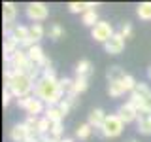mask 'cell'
I'll list each match as a JSON object with an SVG mask.
<instances>
[{
  "instance_id": "obj_3",
  "label": "cell",
  "mask_w": 151,
  "mask_h": 142,
  "mask_svg": "<svg viewBox=\"0 0 151 142\" xmlns=\"http://www.w3.org/2000/svg\"><path fill=\"white\" fill-rule=\"evenodd\" d=\"M123 129H125V123L121 121V117L117 114H110L100 129V135L106 136V138H115L123 133Z\"/></svg>"
},
{
  "instance_id": "obj_33",
  "label": "cell",
  "mask_w": 151,
  "mask_h": 142,
  "mask_svg": "<svg viewBox=\"0 0 151 142\" xmlns=\"http://www.w3.org/2000/svg\"><path fill=\"white\" fill-rule=\"evenodd\" d=\"M12 97H13L12 91H9V89H4V93H2V104H4V106H8V104H9Z\"/></svg>"
},
{
  "instance_id": "obj_9",
  "label": "cell",
  "mask_w": 151,
  "mask_h": 142,
  "mask_svg": "<svg viewBox=\"0 0 151 142\" xmlns=\"http://www.w3.org/2000/svg\"><path fill=\"white\" fill-rule=\"evenodd\" d=\"M117 116L121 117L123 123H130V121H138L140 114L136 112V108L132 106L130 102H125V104H121V106L117 108Z\"/></svg>"
},
{
  "instance_id": "obj_37",
  "label": "cell",
  "mask_w": 151,
  "mask_h": 142,
  "mask_svg": "<svg viewBox=\"0 0 151 142\" xmlns=\"http://www.w3.org/2000/svg\"><path fill=\"white\" fill-rule=\"evenodd\" d=\"M147 76H149V80H151V66H149V70H147Z\"/></svg>"
},
{
  "instance_id": "obj_27",
  "label": "cell",
  "mask_w": 151,
  "mask_h": 142,
  "mask_svg": "<svg viewBox=\"0 0 151 142\" xmlns=\"http://www.w3.org/2000/svg\"><path fill=\"white\" fill-rule=\"evenodd\" d=\"M47 136H51V138H55V140H63V138H60V136H63V121L51 123V131H49Z\"/></svg>"
},
{
  "instance_id": "obj_25",
  "label": "cell",
  "mask_w": 151,
  "mask_h": 142,
  "mask_svg": "<svg viewBox=\"0 0 151 142\" xmlns=\"http://www.w3.org/2000/svg\"><path fill=\"white\" fill-rule=\"evenodd\" d=\"M51 131V121L47 117H40L38 120V135L40 136H47Z\"/></svg>"
},
{
  "instance_id": "obj_22",
  "label": "cell",
  "mask_w": 151,
  "mask_h": 142,
  "mask_svg": "<svg viewBox=\"0 0 151 142\" xmlns=\"http://www.w3.org/2000/svg\"><path fill=\"white\" fill-rule=\"evenodd\" d=\"M91 135H93V127L89 125V123H81V125H78V129H76V136H78L79 140H87Z\"/></svg>"
},
{
  "instance_id": "obj_7",
  "label": "cell",
  "mask_w": 151,
  "mask_h": 142,
  "mask_svg": "<svg viewBox=\"0 0 151 142\" xmlns=\"http://www.w3.org/2000/svg\"><path fill=\"white\" fill-rule=\"evenodd\" d=\"M47 15H49V9L44 2H30L27 4V17L34 23H40V21H45Z\"/></svg>"
},
{
  "instance_id": "obj_19",
  "label": "cell",
  "mask_w": 151,
  "mask_h": 142,
  "mask_svg": "<svg viewBox=\"0 0 151 142\" xmlns=\"http://www.w3.org/2000/svg\"><path fill=\"white\" fill-rule=\"evenodd\" d=\"M138 131L142 135H151V116L147 114H140L138 117Z\"/></svg>"
},
{
  "instance_id": "obj_26",
  "label": "cell",
  "mask_w": 151,
  "mask_h": 142,
  "mask_svg": "<svg viewBox=\"0 0 151 142\" xmlns=\"http://www.w3.org/2000/svg\"><path fill=\"white\" fill-rule=\"evenodd\" d=\"M81 21H83V25H87V27L93 28L98 23V13L96 12H85L81 15Z\"/></svg>"
},
{
  "instance_id": "obj_11",
  "label": "cell",
  "mask_w": 151,
  "mask_h": 142,
  "mask_svg": "<svg viewBox=\"0 0 151 142\" xmlns=\"http://www.w3.org/2000/svg\"><path fill=\"white\" fill-rule=\"evenodd\" d=\"M9 138L13 142H23L27 138H32V136H30V131H28V127L25 123H17V125H13L12 131H9Z\"/></svg>"
},
{
  "instance_id": "obj_31",
  "label": "cell",
  "mask_w": 151,
  "mask_h": 142,
  "mask_svg": "<svg viewBox=\"0 0 151 142\" xmlns=\"http://www.w3.org/2000/svg\"><path fill=\"white\" fill-rule=\"evenodd\" d=\"M68 9L72 13H85V4L83 2H70L68 4Z\"/></svg>"
},
{
  "instance_id": "obj_21",
  "label": "cell",
  "mask_w": 151,
  "mask_h": 142,
  "mask_svg": "<svg viewBox=\"0 0 151 142\" xmlns=\"http://www.w3.org/2000/svg\"><path fill=\"white\" fill-rule=\"evenodd\" d=\"M28 30H30V38L38 44V40H42L45 34V30H44V27H42V23H32L30 27H28Z\"/></svg>"
},
{
  "instance_id": "obj_20",
  "label": "cell",
  "mask_w": 151,
  "mask_h": 142,
  "mask_svg": "<svg viewBox=\"0 0 151 142\" xmlns=\"http://www.w3.org/2000/svg\"><path fill=\"white\" fill-rule=\"evenodd\" d=\"M136 13L142 21H151V2H142L136 9Z\"/></svg>"
},
{
  "instance_id": "obj_32",
  "label": "cell",
  "mask_w": 151,
  "mask_h": 142,
  "mask_svg": "<svg viewBox=\"0 0 151 142\" xmlns=\"http://www.w3.org/2000/svg\"><path fill=\"white\" fill-rule=\"evenodd\" d=\"M119 34H121L123 38H125V40H127V38H130V34H132V25H130V23H125V25L121 27Z\"/></svg>"
},
{
  "instance_id": "obj_1",
  "label": "cell",
  "mask_w": 151,
  "mask_h": 142,
  "mask_svg": "<svg viewBox=\"0 0 151 142\" xmlns=\"http://www.w3.org/2000/svg\"><path fill=\"white\" fill-rule=\"evenodd\" d=\"M34 97L44 101L47 106H59L64 101V93L60 91L59 80L57 78H44V76H40V80L34 85Z\"/></svg>"
},
{
  "instance_id": "obj_28",
  "label": "cell",
  "mask_w": 151,
  "mask_h": 142,
  "mask_svg": "<svg viewBox=\"0 0 151 142\" xmlns=\"http://www.w3.org/2000/svg\"><path fill=\"white\" fill-rule=\"evenodd\" d=\"M108 95L113 99H117V97H121V95H125V89L121 87V83L117 82V83H108Z\"/></svg>"
},
{
  "instance_id": "obj_5",
  "label": "cell",
  "mask_w": 151,
  "mask_h": 142,
  "mask_svg": "<svg viewBox=\"0 0 151 142\" xmlns=\"http://www.w3.org/2000/svg\"><path fill=\"white\" fill-rule=\"evenodd\" d=\"M30 59H28V53L25 49H17L15 53L12 55V59H9V63H8V68H12V70H15V72H28L30 70Z\"/></svg>"
},
{
  "instance_id": "obj_36",
  "label": "cell",
  "mask_w": 151,
  "mask_h": 142,
  "mask_svg": "<svg viewBox=\"0 0 151 142\" xmlns=\"http://www.w3.org/2000/svg\"><path fill=\"white\" fill-rule=\"evenodd\" d=\"M23 142H36V138H27V140H23Z\"/></svg>"
},
{
  "instance_id": "obj_6",
  "label": "cell",
  "mask_w": 151,
  "mask_h": 142,
  "mask_svg": "<svg viewBox=\"0 0 151 142\" xmlns=\"http://www.w3.org/2000/svg\"><path fill=\"white\" fill-rule=\"evenodd\" d=\"M113 34H115V32H113V27L108 21H98L91 30V36L94 38V42H100V44H106Z\"/></svg>"
},
{
  "instance_id": "obj_13",
  "label": "cell",
  "mask_w": 151,
  "mask_h": 142,
  "mask_svg": "<svg viewBox=\"0 0 151 142\" xmlns=\"http://www.w3.org/2000/svg\"><path fill=\"white\" fill-rule=\"evenodd\" d=\"M106 117H108V114H104L102 108H94V110H91V114H89L87 123L93 127V129H98V131H100L102 125H104V121H106Z\"/></svg>"
},
{
  "instance_id": "obj_35",
  "label": "cell",
  "mask_w": 151,
  "mask_h": 142,
  "mask_svg": "<svg viewBox=\"0 0 151 142\" xmlns=\"http://www.w3.org/2000/svg\"><path fill=\"white\" fill-rule=\"evenodd\" d=\"M60 142H74V138H63Z\"/></svg>"
},
{
  "instance_id": "obj_12",
  "label": "cell",
  "mask_w": 151,
  "mask_h": 142,
  "mask_svg": "<svg viewBox=\"0 0 151 142\" xmlns=\"http://www.w3.org/2000/svg\"><path fill=\"white\" fill-rule=\"evenodd\" d=\"M27 53H28V59H30V63L34 64V66H38V68H42V66L45 64V55H44V49H42L40 46H32L30 49H27Z\"/></svg>"
},
{
  "instance_id": "obj_17",
  "label": "cell",
  "mask_w": 151,
  "mask_h": 142,
  "mask_svg": "<svg viewBox=\"0 0 151 142\" xmlns=\"http://www.w3.org/2000/svg\"><path fill=\"white\" fill-rule=\"evenodd\" d=\"M93 66H91V61L89 59H81L78 64H76V78H87L91 74Z\"/></svg>"
},
{
  "instance_id": "obj_16",
  "label": "cell",
  "mask_w": 151,
  "mask_h": 142,
  "mask_svg": "<svg viewBox=\"0 0 151 142\" xmlns=\"http://www.w3.org/2000/svg\"><path fill=\"white\" fill-rule=\"evenodd\" d=\"M15 15H17L15 6H13L12 2H4V6H2V17H4V23H6V25H12V23L15 21Z\"/></svg>"
},
{
  "instance_id": "obj_18",
  "label": "cell",
  "mask_w": 151,
  "mask_h": 142,
  "mask_svg": "<svg viewBox=\"0 0 151 142\" xmlns=\"http://www.w3.org/2000/svg\"><path fill=\"white\" fill-rule=\"evenodd\" d=\"M44 117H47V120H49L51 123H55V121H63L64 114L60 112V108H59V106H47V108H45Z\"/></svg>"
},
{
  "instance_id": "obj_4",
  "label": "cell",
  "mask_w": 151,
  "mask_h": 142,
  "mask_svg": "<svg viewBox=\"0 0 151 142\" xmlns=\"http://www.w3.org/2000/svg\"><path fill=\"white\" fill-rule=\"evenodd\" d=\"M44 101H40L38 97H34V95H30V97H25V99H17V106L23 108V110H27L28 116H34L38 117V114L45 112L44 108Z\"/></svg>"
},
{
  "instance_id": "obj_30",
  "label": "cell",
  "mask_w": 151,
  "mask_h": 142,
  "mask_svg": "<svg viewBox=\"0 0 151 142\" xmlns=\"http://www.w3.org/2000/svg\"><path fill=\"white\" fill-rule=\"evenodd\" d=\"M63 34H64V30H63L60 25H53L49 28V38L51 40H59V38H63Z\"/></svg>"
},
{
  "instance_id": "obj_14",
  "label": "cell",
  "mask_w": 151,
  "mask_h": 142,
  "mask_svg": "<svg viewBox=\"0 0 151 142\" xmlns=\"http://www.w3.org/2000/svg\"><path fill=\"white\" fill-rule=\"evenodd\" d=\"M12 38L23 47L25 42L30 40V30H28V27H25V25H15L13 27V32H12Z\"/></svg>"
},
{
  "instance_id": "obj_38",
  "label": "cell",
  "mask_w": 151,
  "mask_h": 142,
  "mask_svg": "<svg viewBox=\"0 0 151 142\" xmlns=\"http://www.w3.org/2000/svg\"><path fill=\"white\" fill-rule=\"evenodd\" d=\"M129 142H138V140H134V138H130V140H129Z\"/></svg>"
},
{
  "instance_id": "obj_24",
  "label": "cell",
  "mask_w": 151,
  "mask_h": 142,
  "mask_svg": "<svg viewBox=\"0 0 151 142\" xmlns=\"http://www.w3.org/2000/svg\"><path fill=\"white\" fill-rule=\"evenodd\" d=\"M119 83H121V87L125 89V93H132V91L136 89V85H138V83H136V80L132 78L130 74H127V76H125V78L121 80Z\"/></svg>"
},
{
  "instance_id": "obj_23",
  "label": "cell",
  "mask_w": 151,
  "mask_h": 142,
  "mask_svg": "<svg viewBox=\"0 0 151 142\" xmlns=\"http://www.w3.org/2000/svg\"><path fill=\"white\" fill-rule=\"evenodd\" d=\"M59 85H60V91L64 93V97H68V95H76V93H74V80H72V78H63V80H59Z\"/></svg>"
},
{
  "instance_id": "obj_8",
  "label": "cell",
  "mask_w": 151,
  "mask_h": 142,
  "mask_svg": "<svg viewBox=\"0 0 151 142\" xmlns=\"http://www.w3.org/2000/svg\"><path fill=\"white\" fill-rule=\"evenodd\" d=\"M104 49H106V53H110V55H119L121 51L125 49V38H123L119 32H115V34L104 44Z\"/></svg>"
},
{
  "instance_id": "obj_34",
  "label": "cell",
  "mask_w": 151,
  "mask_h": 142,
  "mask_svg": "<svg viewBox=\"0 0 151 142\" xmlns=\"http://www.w3.org/2000/svg\"><path fill=\"white\" fill-rule=\"evenodd\" d=\"M59 108H60V112H63L64 116H66V114L70 112V108H72V104H70V101H66V99H64V101L59 104Z\"/></svg>"
},
{
  "instance_id": "obj_10",
  "label": "cell",
  "mask_w": 151,
  "mask_h": 142,
  "mask_svg": "<svg viewBox=\"0 0 151 142\" xmlns=\"http://www.w3.org/2000/svg\"><path fill=\"white\" fill-rule=\"evenodd\" d=\"M134 91L138 93L140 101H142V104H144V112L147 114V116H151V89L145 83H138Z\"/></svg>"
},
{
  "instance_id": "obj_2",
  "label": "cell",
  "mask_w": 151,
  "mask_h": 142,
  "mask_svg": "<svg viewBox=\"0 0 151 142\" xmlns=\"http://www.w3.org/2000/svg\"><path fill=\"white\" fill-rule=\"evenodd\" d=\"M4 82H6V89H9L12 95L17 97V99L30 97V91L36 85L34 80L28 74L15 72V70H12V68H6V72H4Z\"/></svg>"
},
{
  "instance_id": "obj_15",
  "label": "cell",
  "mask_w": 151,
  "mask_h": 142,
  "mask_svg": "<svg viewBox=\"0 0 151 142\" xmlns=\"http://www.w3.org/2000/svg\"><path fill=\"white\" fill-rule=\"evenodd\" d=\"M125 76L127 74H125V70H123L121 66H110V68H108V72H106L108 83H117V82H121Z\"/></svg>"
},
{
  "instance_id": "obj_29",
  "label": "cell",
  "mask_w": 151,
  "mask_h": 142,
  "mask_svg": "<svg viewBox=\"0 0 151 142\" xmlns=\"http://www.w3.org/2000/svg\"><path fill=\"white\" fill-rule=\"evenodd\" d=\"M87 87H89L87 78H76V80H74V93H76V95L87 91Z\"/></svg>"
}]
</instances>
